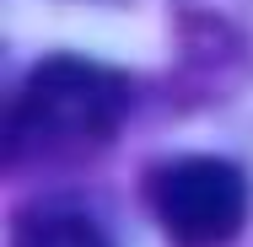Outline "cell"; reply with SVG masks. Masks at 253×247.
Masks as SVG:
<instances>
[{"instance_id":"cell-3","label":"cell","mask_w":253,"mask_h":247,"mask_svg":"<svg viewBox=\"0 0 253 247\" xmlns=\"http://www.w3.org/2000/svg\"><path fill=\"white\" fill-rule=\"evenodd\" d=\"M11 247H113V242L86 210L43 204V210H27L16 220V242Z\"/></svg>"},{"instance_id":"cell-2","label":"cell","mask_w":253,"mask_h":247,"mask_svg":"<svg viewBox=\"0 0 253 247\" xmlns=\"http://www.w3.org/2000/svg\"><path fill=\"white\" fill-rule=\"evenodd\" d=\"M146 199L172 247H226L248 220V177L221 156L162 161L146 183Z\"/></svg>"},{"instance_id":"cell-1","label":"cell","mask_w":253,"mask_h":247,"mask_svg":"<svg viewBox=\"0 0 253 247\" xmlns=\"http://www.w3.org/2000/svg\"><path fill=\"white\" fill-rule=\"evenodd\" d=\"M129 102H135L129 75L108 70L97 59L54 54L43 65H33V75L11 97V113H5V161L27 167V161L92 156V150H102L119 135Z\"/></svg>"}]
</instances>
